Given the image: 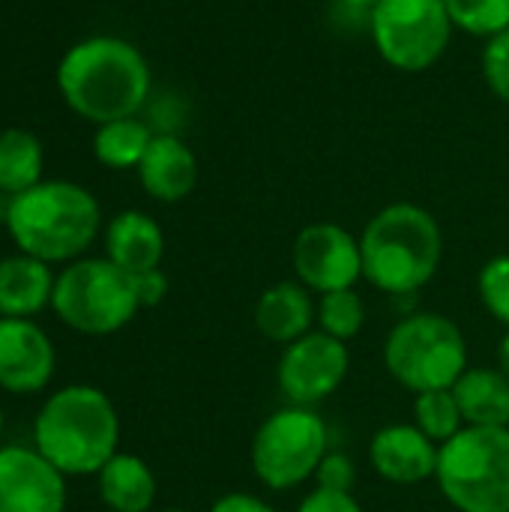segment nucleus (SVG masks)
<instances>
[{"label":"nucleus","instance_id":"obj_4","mask_svg":"<svg viewBox=\"0 0 509 512\" xmlns=\"http://www.w3.org/2000/svg\"><path fill=\"white\" fill-rule=\"evenodd\" d=\"M33 441L63 477L99 474L120 453V417L99 387L72 384L45 399Z\"/></svg>","mask_w":509,"mask_h":512},{"label":"nucleus","instance_id":"obj_24","mask_svg":"<svg viewBox=\"0 0 509 512\" xmlns=\"http://www.w3.org/2000/svg\"><path fill=\"white\" fill-rule=\"evenodd\" d=\"M315 321H318L321 333H327L339 342H351L354 336H360V330L366 324V303L354 288L321 294Z\"/></svg>","mask_w":509,"mask_h":512},{"label":"nucleus","instance_id":"obj_32","mask_svg":"<svg viewBox=\"0 0 509 512\" xmlns=\"http://www.w3.org/2000/svg\"><path fill=\"white\" fill-rule=\"evenodd\" d=\"M498 369L509 378V330L501 336V342H498Z\"/></svg>","mask_w":509,"mask_h":512},{"label":"nucleus","instance_id":"obj_14","mask_svg":"<svg viewBox=\"0 0 509 512\" xmlns=\"http://www.w3.org/2000/svg\"><path fill=\"white\" fill-rule=\"evenodd\" d=\"M375 474L393 486H417L438 471V444L429 441L414 423H393L375 432L369 444Z\"/></svg>","mask_w":509,"mask_h":512},{"label":"nucleus","instance_id":"obj_30","mask_svg":"<svg viewBox=\"0 0 509 512\" xmlns=\"http://www.w3.org/2000/svg\"><path fill=\"white\" fill-rule=\"evenodd\" d=\"M135 288H138V300H141V309L147 306H159L168 294V276L162 270H150V273H141L135 276Z\"/></svg>","mask_w":509,"mask_h":512},{"label":"nucleus","instance_id":"obj_18","mask_svg":"<svg viewBox=\"0 0 509 512\" xmlns=\"http://www.w3.org/2000/svg\"><path fill=\"white\" fill-rule=\"evenodd\" d=\"M51 267L33 255H9L0 261V318H33L54 297Z\"/></svg>","mask_w":509,"mask_h":512},{"label":"nucleus","instance_id":"obj_5","mask_svg":"<svg viewBox=\"0 0 509 512\" xmlns=\"http://www.w3.org/2000/svg\"><path fill=\"white\" fill-rule=\"evenodd\" d=\"M435 480L459 512H509V429L465 426L438 447Z\"/></svg>","mask_w":509,"mask_h":512},{"label":"nucleus","instance_id":"obj_10","mask_svg":"<svg viewBox=\"0 0 509 512\" xmlns=\"http://www.w3.org/2000/svg\"><path fill=\"white\" fill-rule=\"evenodd\" d=\"M348 369H351L348 345L321 330H312L297 342L285 345L276 366V384L279 393L288 399V405L315 408L345 384Z\"/></svg>","mask_w":509,"mask_h":512},{"label":"nucleus","instance_id":"obj_26","mask_svg":"<svg viewBox=\"0 0 509 512\" xmlns=\"http://www.w3.org/2000/svg\"><path fill=\"white\" fill-rule=\"evenodd\" d=\"M477 294L486 312L509 330V255H495L480 267Z\"/></svg>","mask_w":509,"mask_h":512},{"label":"nucleus","instance_id":"obj_29","mask_svg":"<svg viewBox=\"0 0 509 512\" xmlns=\"http://www.w3.org/2000/svg\"><path fill=\"white\" fill-rule=\"evenodd\" d=\"M297 512H363V504L354 498V492H333L315 486L303 501Z\"/></svg>","mask_w":509,"mask_h":512},{"label":"nucleus","instance_id":"obj_35","mask_svg":"<svg viewBox=\"0 0 509 512\" xmlns=\"http://www.w3.org/2000/svg\"><path fill=\"white\" fill-rule=\"evenodd\" d=\"M162 512H189V510H162Z\"/></svg>","mask_w":509,"mask_h":512},{"label":"nucleus","instance_id":"obj_21","mask_svg":"<svg viewBox=\"0 0 509 512\" xmlns=\"http://www.w3.org/2000/svg\"><path fill=\"white\" fill-rule=\"evenodd\" d=\"M45 150L30 129L0 132V195L12 198L42 183Z\"/></svg>","mask_w":509,"mask_h":512},{"label":"nucleus","instance_id":"obj_9","mask_svg":"<svg viewBox=\"0 0 509 512\" xmlns=\"http://www.w3.org/2000/svg\"><path fill=\"white\" fill-rule=\"evenodd\" d=\"M366 18L378 57L411 75L432 69L456 30L444 0H378Z\"/></svg>","mask_w":509,"mask_h":512},{"label":"nucleus","instance_id":"obj_27","mask_svg":"<svg viewBox=\"0 0 509 512\" xmlns=\"http://www.w3.org/2000/svg\"><path fill=\"white\" fill-rule=\"evenodd\" d=\"M483 78L489 90L509 105V30L486 39L483 48Z\"/></svg>","mask_w":509,"mask_h":512},{"label":"nucleus","instance_id":"obj_12","mask_svg":"<svg viewBox=\"0 0 509 512\" xmlns=\"http://www.w3.org/2000/svg\"><path fill=\"white\" fill-rule=\"evenodd\" d=\"M66 477L33 447H0V512H63Z\"/></svg>","mask_w":509,"mask_h":512},{"label":"nucleus","instance_id":"obj_23","mask_svg":"<svg viewBox=\"0 0 509 512\" xmlns=\"http://www.w3.org/2000/svg\"><path fill=\"white\" fill-rule=\"evenodd\" d=\"M414 426L435 441L438 447L456 438L465 429V417L459 411L456 393L453 390H429L417 393L414 399Z\"/></svg>","mask_w":509,"mask_h":512},{"label":"nucleus","instance_id":"obj_8","mask_svg":"<svg viewBox=\"0 0 509 512\" xmlns=\"http://www.w3.org/2000/svg\"><path fill=\"white\" fill-rule=\"evenodd\" d=\"M330 450V429L315 408L285 405L273 411L255 432L249 459L261 486L273 492L297 489L315 480Z\"/></svg>","mask_w":509,"mask_h":512},{"label":"nucleus","instance_id":"obj_3","mask_svg":"<svg viewBox=\"0 0 509 512\" xmlns=\"http://www.w3.org/2000/svg\"><path fill=\"white\" fill-rule=\"evenodd\" d=\"M360 252L363 279L372 288L390 297H411L435 279L444 258V234L426 207L396 201L366 222Z\"/></svg>","mask_w":509,"mask_h":512},{"label":"nucleus","instance_id":"obj_33","mask_svg":"<svg viewBox=\"0 0 509 512\" xmlns=\"http://www.w3.org/2000/svg\"><path fill=\"white\" fill-rule=\"evenodd\" d=\"M339 6H345V9H351V12H372V6L378 3V0H336Z\"/></svg>","mask_w":509,"mask_h":512},{"label":"nucleus","instance_id":"obj_34","mask_svg":"<svg viewBox=\"0 0 509 512\" xmlns=\"http://www.w3.org/2000/svg\"><path fill=\"white\" fill-rule=\"evenodd\" d=\"M0 438H3V408H0Z\"/></svg>","mask_w":509,"mask_h":512},{"label":"nucleus","instance_id":"obj_11","mask_svg":"<svg viewBox=\"0 0 509 512\" xmlns=\"http://www.w3.org/2000/svg\"><path fill=\"white\" fill-rule=\"evenodd\" d=\"M291 267L297 282L312 294H330L354 288L363 279V252L360 237L336 222L306 225L291 246Z\"/></svg>","mask_w":509,"mask_h":512},{"label":"nucleus","instance_id":"obj_28","mask_svg":"<svg viewBox=\"0 0 509 512\" xmlns=\"http://www.w3.org/2000/svg\"><path fill=\"white\" fill-rule=\"evenodd\" d=\"M315 483L321 489H333V492H354L357 486V465L348 453H336L327 450V456L318 465Z\"/></svg>","mask_w":509,"mask_h":512},{"label":"nucleus","instance_id":"obj_22","mask_svg":"<svg viewBox=\"0 0 509 512\" xmlns=\"http://www.w3.org/2000/svg\"><path fill=\"white\" fill-rule=\"evenodd\" d=\"M153 135L156 132L138 117L102 123V126H96V135H93V156L99 159V165H105L111 171L138 168Z\"/></svg>","mask_w":509,"mask_h":512},{"label":"nucleus","instance_id":"obj_15","mask_svg":"<svg viewBox=\"0 0 509 512\" xmlns=\"http://www.w3.org/2000/svg\"><path fill=\"white\" fill-rule=\"evenodd\" d=\"M135 171L144 192L162 204H177L198 186V159L192 147L174 132H156Z\"/></svg>","mask_w":509,"mask_h":512},{"label":"nucleus","instance_id":"obj_19","mask_svg":"<svg viewBox=\"0 0 509 512\" xmlns=\"http://www.w3.org/2000/svg\"><path fill=\"white\" fill-rule=\"evenodd\" d=\"M465 426L509 429V378L495 369H465L453 387Z\"/></svg>","mask_w":509,"mask_h":512},{"label":"nucleus","instance_id":"obj_2","mask_svg":"<svg viewBox=\"0 0 509 512\" xmlns=\"http://www.w3.org/2000/svg\"><path fill=\"white\" fill-rule=\"evenodd\" d=\"M3 225L24 255L45 264L78 261L102 225L99 201L72 180H42L6 198Z\"/></svg>","mask_w":509,"mask_h":512},{"label":"nucleus","instance_id":"obj_16","mask_svg":"<svg viewBox=\"0 0 509 512\" xmlns=\"http://www.w3.org/2000/svg\"><path fill=\"white\" fill-rule=\"evenodd\" d=\"M318 303L303 282H276L255 303V327L264 339L276 345H291L312 333Z\"/></svg>","mask_w":509,"mask_h":512},{"label":"nucleus","instance_id":"obj_17","mask_svg":"<svg viewBox=\"0 0 509 512\" xmlns=\"http://www.w3.org/2000/svg\"><path fill=\"white\" fill-rule=\"evenodd\" d=\"M165 255V234L159 222L141 210L117 213L105 228V258L120 270L141 276L159 270Z\"/></svg>","mask_w":509,"mask_h":512},{"label":"nucleus","instance_id":"obj_25","mask_svg":"<svg viewBox=\"0 0 509 512\" xmlns=\"http://www.w3.org/2000/svg\"><path fill=\"white\" fill-rule=\"evenodd\" d=\"M456 30L492 39L509 30V0H444Z\"/></svg>","mask_w":509,"mask_h":512},{"label":"nucleus","instance_id":"obj_13","mask_svg":"<svg viewBox=\"0 0 509 512\" xmlns=\"http://www.w3.org/2000/svg\"><path fill=\"white\" fill-rule=\"evenodd\" d=\"M54 345L30 318H0V390L30 396L54 375Z\"/></svg>","mask_w":509,"mask_h":512},{"label":"nucleus","instance_id":"obj_31","mask_svg":"<svg viewBox=\"0 0 509 512\" xmlns=\"http://www.w3.org/2000/svg\"><path fill=\"white\" fill-rule=\"evenodd\" d=\"M207 512H276L264 498L249 495V492H228L222 498L213 501V507Z\"/></svg>","mask_w":509,"mask_h":512},{"label":"nucleus","instance_id":"obj_1","mask_svg":"<svg viewBox=\"0 0 509 512\" xmlns=\"http://www.w3.org/2000/svg\"><path fill=\"white\" fill-rule=\"evenodd\" d=\"M150 66L123 36H87L57 63V90L72 114L87 123L138 117L150 96Z\"/></svg>","mask_w":509,"mask_h":512},{"label":"nucleus","instance_id":"obj_20","mask_svg":"<svg viewBox=\"0 0 509 512\" xmlns=\"http://www.w3.org/2000/svg\"><path fill=\"white\" fill-rule=\"evenodd\" d=\"M96 480L99 498L111 512H150L156 504V477L135 453H117Z\"/></svg>","mask_w":509,"mask_h":512},{"label":"nucleus","instance_id":"obj_7","mask_svg":"<svg viewBox=\"0 0 509 512\" xmlns=\"http://www.w3.org/2000/svg\"><path fill=\"white\" fill-rule=\"evenodd\" d=\"M51 309L84 336H111L141 309L135 276L108 258H78L54 279Z\"/></svg>","mask_w":509,"mask_h":512},{"label":"nucleus","instance_id":"obj_6","mask_svg":"<svg viewBox=\"0 0 509 512\" xmlns=\"http://www.w3.org/2000/svg\"><path fill=\"white\" fill-rule=\"evenodd\" d=\"M384 366L411 393L453 390L468 369V342L441 312L405 315L384 342Z\"/></svg>","mask_w":509,"mask_h":512}]
</instances>
